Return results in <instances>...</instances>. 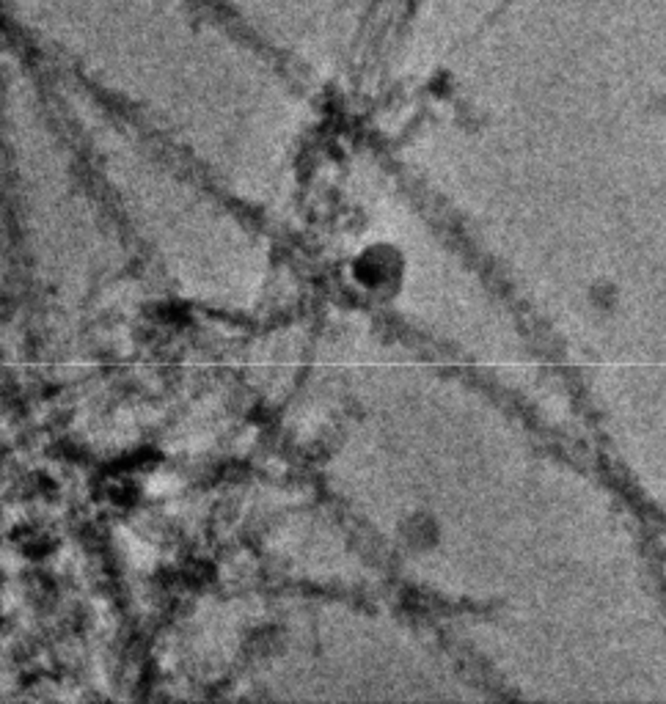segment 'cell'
I'll return each instance as SVG.
<instances>
[{"label": "cell", "mask_w": 666, "mask_h": 704, "mask_svg": "<svg viewBox=\"0 0 666 704\" xmlns=\"http://www.w3.org/2000/svg\"><path fill=\"white\" fill-rule=\"evenodd\" d=\"M358 281H364L367 286H380L386 278H389V270L391 264H386V259H383V250H369L367 256L358 262Z\"/></svg>", "instance_id": "obj_1"}, {"label": "cell", "mask_w": 666, "mask_h": 704, "mask_svg": "<svg viewBox=\"0 0 666 704\" xmlns=\"http://www.w3.org/2000/svg\"><path fill=\"white\" fill-rule=\"evenodd\" d=\"M405 534H408V540H411V542H416V545H427L430 534H435V525H433V520H430V518H424V515H416V518H411V523H408Z\"/></svg>", "instance_id": "obj_2"}]
</instances>
